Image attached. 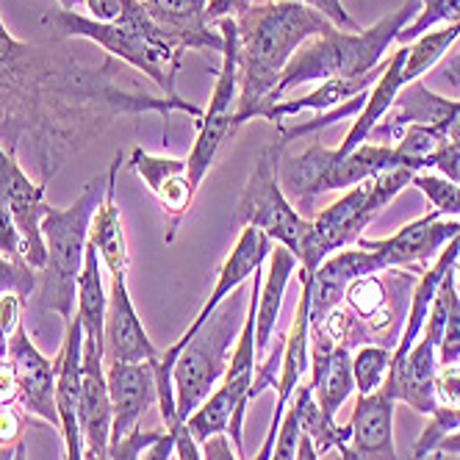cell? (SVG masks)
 Returning <instances> with one entry per match:
<instances>
[{
  "mask_svg": "<svg viewBox=\"0 0 460 460\" xmlns=\"http://www.w3.org/2000/svg\"><path fill=\"white\" fill-rule=\"evenodd\" d=\"M222 34V67L211 92V103L197 119V139L191 145V153L186 158L189 181L194 189H200L203 178L208 175V167L214 164L222 142L234 134L236 119V103H239V28L234 17H225L217 22Z\"/></svg>",
  "mask_w": 460,
  "mask_h": 460,
  "instance_id": "obj_9",
  "label": "cell"
},
{
  "mask_svg": "<svg viewBox=\"0 0 460 460\" xmlns=\"http://www.w3.org/2000/svg\"><path fill=\"white\" fill-rule=\"evenodd\" d=\"M297 460H319V452H316V447H314V441L303 433V438H300V447H297Z\"/></svg>",
  "mask_w": 460,
  "mask_h": 460,
  "instance_id": "obj_47",
  "label": "cell"
},
{
  "mask_svg": "<svg viewBox=\"0 0 460 460\" xmlns=\"http://www.w3.org/2000/svg\"><path fill=\"white\" fill-rule=\"evenodd\" d=\"M252 6V0H208V9H206V20L211 25H217L225 17H242L247 9Z\"/></svg>",
  "mask_w": 460,
  "mask_h": 460,
  "instance_id": "obj_38",
  "label": "cell"
},
{
  "mask_svg": "<svg viewBox=\"0 0 460 460\" xmlns=\"http://www.w3.org/2000/svg\"><path fill=\"white\" fill-rule=\"evenodd\" d=\"M430 172H438L441 178L460 186V142H447L430 161Z\"/></svg>",
  "mask_w": 460,
  "mask_h": 460,
  "instance_id": "obj_35",
  "label": "cell"
},
{
  "mask_svg": "<svg viewBox=\"0 0 460 460\" xmlns=\"http://www.w3.org/2000/svg\"><path fill=\"white\" fill-rule=\"evenodd\" d=\"M388 267L377 252L360 250V247H344L322 261V267L314 275L311 283V331H319L324 319L331 316L333 308L344 303V294L352 280L385 272Z\"/></svg>",
  "mask_w": 460,
  "mask_h": 460,
  "instance_id": "obj_13",
  "label": "cell"
},
{
  "mask_svg": "<svg viewBox=\"0 0 460 460\" xmlns=\"http://www.w3.org/2000/svg\"><path fill=\"white\" fill-rule=\"evenodd\" d=\"M239 28V103L234 128L261 117L272 106L275 86L308 40L327 34L336 28L319 12L303 4H270L250 6L242 17H236Z\"/></svg>",
  "mask_w": 460,
  "mask_h": 460,
  "instance_id": "obj_1",
  "label": "cell"
},
{
  "mask_svg": "<svg viewBox=\"0 0 460 460\" xmlns=\"http://www.w3.org/2000/svg\"><path fill=\"white\" fill-rule=\"evenodd\" d=\"M436 452H438V455H460V430L452 433V436H447V438L436 447Z\"/></svg>",
  "mask_w": 460,
  "mask_h": 460,
  "instance_id": "obj_46",
  "label": "cell"
},
{
  "mask_svg": "<svg viewBox=\"0 0 460 460\" xmlns=\"http://www.w3.org/2000/svg\"><path fill=\"white\" fill-rule=\"evenodd\" d=\"M283 150H286V142L278 137L258 153L255 167L239 197L236 225L258 227L261 234H267L275 244L291 250L300 261V250L311 230V222L303 214H297V208L288 203V197L283 191V183H280Z\"/></svg>",
  "mask_w": 460,
  "mask_h": 460,
  "instance_id": "obj_8",
  "label": "cell"
},
{
  "mask_svg": "<svg viewBox=\"0 0 460 460\" xmlns=\"http://www.w3.org/2000/svg\"><path fill=\"white\" fill-rule=\"evenodd\" d=\"M14 400H17V383H14V372L6 358L4 364H0V408L12 405Z\"/></svg>",
  "mask_w": 460,
  "mask_h": 460,
  "instance_id": "obj_42",
  "label": "cell"
},
{
  "mask_svg": "<svg viewBox=\"0 0 460 460\" xmlns=\"http://www.w3.org/2000/svg\"><path fill=\"white\" fill-rule=\"evenodd\" d=\"M109 397H111V438L134 433L147 408L158 400L155 360L147 364H111L106 367Z\"/></svg>",
  "mask_w": 460,
  "mask_h": 460,
  "instance_id": "obj_17",
  "label": "cell"
},
{
  "mask_svg": "<svg viewBox=\"0 0 460 460\" xmlns=\"http://www.w3.org/2000/svg\"><path fill=\"white\" fill-rule=\"evenodd\" d=\"M300 438H303L300 416H297V408H294V402H288V408L283 413V421H280V433H278V441H275L272 460H297Z\"/></svg>",
  "mask_w": 460,
  "mask_h": 460,
  "instance_id": "obj_31",
  "label": "cell"
},
{
  "mask_svg": "<svg viewBox=\"0 0 460 460\" xmlns=\"http://www.w3.org/2000/svg\"><path fill=\"white\" fill-rule=\"evenodd\" d=\"M405 61H408V45H402L400 50H394L388 58H385V67L377 78V84L367 92V103H364V111H360L352 122V128L347 130L344 142L336 147V155L344 158L347 153H352L355 147H360L369 134L375 130V125L391 111L394 101L400 97V92L405 89Z\"/></svg>",
  "mask_w": 460,
  "mask_h": 460,
  "instance_id": "obj_20",
  "label": "cell"
},
{
  "mask_svg": "<svg viewBox=\"0 0 460 460\" xmlns=\"http://www.w3.org/2000/svg\"><path fill=\"white\" fill-rule=\"evenodd\" d=\"M391 360H394V349L380 347V344H364L355 349L352 377H355V391L360 397L383 388V383L388 380V372H391Z\"/></svg>",
  "mask_w": 460,
  "mask_h": 460,
  "instance_id": "obj_27",
  "label": "cell"
},
{
  "mask_svg": "<svg viewBox=\"0 0 460 460\" xmlns=\"http://www.w3.org/2000/svg\"><path fill=\"white\" fill-rule=\"evenodd\" d=\"M413 175L416 172L411 170H388L372 181L347 189L336 203H331L311 222V230L300 250V272L314 278L327 255L352 247L369 227V222L385 206H391V200L405 186L413 183Z\"/></svg>",
  "mask_w": 460,
  "mask_h": 460,
  "instance_id": "obj_6",
  "label": "cell"
},
{
  "mask_svg": "<svg viewBox=\"0 0 460 460\" xmlns=\"http://www.w3.org/2000/svg\"><path fill=\"white\" fill-rule=\"evenodd\" d=\"M22 308H25V300L17 297V294H4L0 297V339L9 341L12 333L22 324Z\"/></svg>",
  "mask_w": 460,
  "mask_h": 460,
  "instance_id": "obj_36",
  "label": "cell"
},
{
  "mask_svg": "<svg viewBox=\"0 0 460 460\" xmlns=\"http://www.w3.org/2000/svg\"><path fill=\"white\" fill-rule=\"evenodd\" d=\"M394 405L397 400L385 385L367 397L358 394L349 419V444L364 460H400L397 444H394Z\"/></svg>",
  "mask_w": 460,
  "mask_h": 460,
  "instance_id": "obj_19",
  "label": "cell"
},
{
  "mask_svg": "<svg viewBox=\"0 0 460 460\" xmlns=\"http://www.w3.org/2000/svg\"><path fill=\"white\" fill-rule=\"evenodd\" d=\"M421 9L419 14L402 28V34L397 37L400 45H411L413 40L424 37L427 31H433L438 22L455 25L460 22V0H419Z\"/></svg>",
  "mask_w": 460,
  "mask_h": 460,
  "instance_id": "obj_28",
  "label": "cell"
},
{
  "mask_svg": "<svg viewBox=\"0 0 460 460\" xmlns=\"http://www.w3.org/2000/svg\"><path fill=\"white\" fill-rule=\"evenodd\" d=\"M441 128L447 130V137H449V142H460V101L455 103V109H452V114L441 122Z\"/></svg>",
  "mask_w": 460,
  "mask_h": 460,
  "instance_id": "obj_44",
  "label": "cell"
},
{
  "mask_svg": "<svg viewBox=\"0 0 460 460\" xmlns=\"http://www.w3.org/2000/svg\"><path fill=\"white\" fill-rule=\"evenodd\" d=\"M86 9H89V17L97 20V22H114L122 17V12L128 9L130 0H84Z\"/></svg>",
  "mask_w": 460,
  "mask_h": 460,
  "instance_id": "obj_39",
  "label": "cell"
},
{
  "mask_svg": "<svg viewBox=\"0 0 460 460\" xmlns=\"http://www.w3.org/2000/svg\"><path fill=\"white\" fill-rule=\"evenodd\" d=\"M385 67V61L380 64L377 70L367 73V75H352V78H331V81H322L314 92H308L305 97H294V101H278L267 109L264 119L280 125L286 117H294V114H300V111H316V114H327V111H333L339 109L341 103H347L349 97H358V94H364L369 92L380 73Z\"/></svg>",
  "mask_w": 460,
  "mask_h": 460,
  "instance_id": "obj_23",
  "label": "cell"
},
{
  "mask_svg": "<svg viewBox=\"0 0 460 460\" xmlns=\"http://www.w3.org/2000/svg\"><path fill=\"white\" fill-rule=\"evenodd\" d=\"M37 283H40V272L31 270L22 258L14 261L0 255V297L4 294H17V297L28 303L31 294L37 291Z\"/></svg>",
  "mask_w": 460,
  "mask_h": 460,
  "instance_id": "obj_30",
  "label": "cell"
},
{
  "mask_svg": "<svg viewBox=\"0 0 460 460\" xmlns=\"http://www.w3.org/2000/svg\"><path fill=\"white\" fill-rule=\"evenodd\" d=\"M106 178L97 175L86 183L84 194L67 208L48 206L42 217V239L48 250V264L40 272V305L53 311L67 324L75 314L78 300V275L84 270L86 250H89V227L92 217L101 208L106 194Z\"/></svg>",
  "mask_w": 460,
  "mask_h": 460,
  "instance_id": "obj_4",
  "label": "cell"
},
{
  "mask_svg": "<svg viewBox=\"0 0 460 460\" xmlns=\"http://www.w3.org/2000/svg\"><path fill=\"white\" fill-rule=\"evenodd\" d=\"M438 347L441 341L430 333L419 336L402 360H391L388 380L383 383L397 402L430 416L436 411V375H438Z\"/></svg>",
  "mask_w": 460,
  "mask_h": 460,
  "instance_id": "obj_16",
  "label": "cell"
},
{
  "mask_svg": "<svg viewBox=\"0 0 460 460\" xmlns=\"http://www.w3.org/2000/svg\"><path fill=\"white\" fill-rule=\"evenodd\" d=\"M436 78L444 81L452 89H460V53H455L452 58H447V61L438 64V67H436Z\"/></svg>",
  "mask_w": 460,
  "mask_h": 460,
  "instance_id": "obj_43",
  "label": "cell"
},
{
  "mask_svg": "<svg viewBox=\"0 0 460 460\" xmlns=\"http://www.w3.org/2000/svg\"><path fill=\"white\" fill-rule=\"evenodd\" d=\"M172 455H175V433L164 427V436L155 444H150L139 460H170Z\"/></svg>",
  "mask_w": 460,
  "mask_h": 460,
  "instance_id": "obj_41",
  "label": "cell"
},
{
  "mask_svg": "<svg viewBox=\"0 0 460 460\" xmlns=\"http://www.w3.org/2000/svg\"><path fill=\"white\" fill-rule=\"evenodd\" d=\"M242 327H244V294L236 288L230 297L219 303V308L208 316V322L178 352L172 367V388H175V413L181 424H186V419L222 383Z\"/></svg>",
  "mask_w": 460,
  "mask_h": 460,
  "instance_id": "obj_5",
  "label": "cell"
},
{
  "mask_svg": "<svg viewBox=\"0 0 460 460\" xmlns=\"http://www.w3.org/2000/svg\"><path fill=\"white\" fill-rule=\"evenodd\" d=\"M147 14L161 25L183 53L186 50H214L222 53V34L206 20L208 0H139Z\"/></svg>",
  "mask_w": 460,
  "mask_h": 460,
  "instance_id": "obj_18",
  "label": "cell"
},
{
  "mask_svg": "<svg viewBox=\"0 0 460 460\" xmlns=\"http://www.w3.org/2000/svg\"><path fill=\"white\" fill-rule=\"evenodd\" d=\"M22 436V419L12 405L0 408V447H17Z\"/></svg>",
  "mask_w": 460,
  "mask_h": 460,
  "instance_id": "obj_37",
  "label": "cell"
},
{
  "mask_svg": "<svg viewBox=\"0 0 460 460\" xmlns=\"http://www.w3.org/2000/svg\"><path fill=\"white\" fill-rule=\"evenodd\" d=\"M294 408H297V416H300V427H303V433L314 441L316 452L324 455L327 449H339L341 444H349L352 438V430H349V424L347 427H339L336 419H327L314 397V388L311 383L308 385H300L297 391H294V397H291Z\"/></svg>",
  "mask_w": 460,
  "mask_h": 460,
  "instance_id": "obj_26",
  "label": "cell"
},
{
  "mask_svg": "<svg viewBox=\"0 0 460 460\" xmlns=\"http://www.w3.org/2000/svg\"><path fill=\"white\" fill-rule=\"evenodd\" d=\"M419 9H421L419 0H408L397 12L385 14L380 22H375L367 31L331 28L327 34L308 40L283 70L272 94V103L283 101V94L300 84H311V81L322 84L331 78H352L377 70L383 64L385 50L397 42L402 28L419 14Z\"/></svg>",
  "mask_w": 460,
  "mask_h": 460,
  "instance_id": "obj_3",
  "label": "cell"
},
{
  "mask_svg": "<svg viewBox=\"0 0 460 460\" xmlns=\"http://www.w3.org/2000/svg\"><path fill=\"white\" fill-rule=\"evenodd\" d=\"M460 236V219H444L436 211L424 214L388 239H358L355 244L360 250L377 252L388 270L408 267L411 272H424L430 261L438 258V252Z\"/></svg>",
  "mask_w": 460,
  "mask_h": 460,
  "instance_id": "obj_10",
  "label": "cell"
},
{
  "mask_svg": "<svg viewBox=\"0 0 460 460\" xmlns=\"http://www.w3.org/2000/svg\"><path fill=\"white\" fill-rule=\"evenodd\" d=\"M314 397L327 419H336L339 408L352 397L355 391V377H352V352L347 347H336L331 360L314 372L311 380Z\"/></svg>",
  "mask_w": 460,
  "mask_h": 460,
  "instance_id": "obj_25",
  "label": "cell"
},
{
  "mask_svg": "<svg viewBox=\"0 0 460 460\" xmlns=\"http://www.w3.org/2000/svg\"><path fill=\"white\" fill-rule=\"evenodd\" d=\"M283 4H303V6L319 12L324 20H331V22H333L336 28H341V31H360L358 22H355V20L349 17V12L344 9L341 0H283Z\"/></svg>",
  "mask_w": 460,
  "mask_h": 460,
  "instance_id": "obj_33",
  "label": "cell"
},
{
  "mask_svg": "<svg viewBox=\"0 0 460 460\" xmlns=\"http://www.w3.org/2000/svg\"><path fill=\"white\" fill-rule=\"evenodd\" d=\"M158 349L150 341L145 324L134 308L128 291V278H111L109 291V311H106V327H103V360L111 364H147L158 360Z\"/></svg>",
  "mask_w": 460,
  "mask_h": 460,
  "instance_id": "obj_12",
  "label": "cell"
},
{
  "mask_svg": "<svg viewBox=\"0 0 460 460\" xmlns=\"http://www.w3.org/2000/svg\"><path fill=\"white\" fill-rule=\"evenodd\" d=\"M111 397H109V380H106V360L103 344L84 341V367H81V408L78 424L84 449L106 452L111 441Z\"/></svg>",
  "mask_w": 460,
  "mask_h": 460,
  "instance_id": "obj_15",
  "label": "cell"
},
{
  "mask_svg": "<svg viewBox=\"0 0 460 460\" xmlns=\"http://www.w3.org/2000/svg\"><path fill=\"white\" fill-rule=\"evenodd\" d=\"M42 22L64 40H89L109 56L130 64L147 75L170 101H178L175 78L183 64V50L164 34L161 25L147 14L139 0H130L128 9L114 22H97L73 9L45 12Z\"/></svg>",
  "mask_w": 460,
  "mask_h": 460,
  "instance_id": "obj_2",
  "label": "cell"
},
{
  "mask_svg": "<svg viewBox=\"0 0 460 460\" xmlns=\"http://www.w3.org/2000/svg\"><path fill=\"white\" fill-rule=\"evenodd\" d=\"M9 364L17 383V402L61 433V419L56 408V364L28 339L25 324H20L9 339Z\"/></svg>",
  "mask_w": 460,
  "mask_h": 460,
  "instance_id": "obj_11",
  "label": "cell"
},
{
  "mask_svg": "<svg viewBox=\"0 0 460 460\" xmlns=\"http://www.w3.org/2000/svg\"><path fill=\"white\" fill-rule=\"evenodd\" d=\"M122 158L117 155L114 164L109 167V183H106V194L101 208L92 217V227H89V244L97 250L101 261L109 267L111 278L125 275L128 278V242H125V227H122V214L117 206V172H119Z\"/></svg>",
  "mask_w": 460,
  "mask_h": 460,
  "instance_id": "obj_21",
  "label": "cell"
},
{
  "mask_svg": "<svg viewBox=\"0 0 460 460\" xmlns=\"http://www.w3.org/2000/svg\"><path fill=\"white\" fill-rule=\"evenodd\" d=\"M0 255L14 258V261L22 258V234H20V225L14 219V211H12L4 191H0Z\"/></svg>",
  "mask_w": 460,
  "mask_h": 460,
  "instance_id": "obj_32",
  "label": "cell"
},
{
  "mask_svg": "<svg viewBox=\"0 0 460 460\" xmlns=\"http://www.w3.org/2000/svg\"><path fill=\"white\" fill-rule=\"evenodd\" d=\"M339 452H341V460H364V457H360V452H358L352 444H341Z\"/></svg>",
  "mask_w": 460,
  "mask_h": 460,
  "instance_id": "obj_48",
  "label": "cell"
},
{
  "mask_svg": "<svg viewBox=\"0 0 460 460\" xmlns=\"http://www.w3.org/2000/svg\"><path fill=\"white\" fill-rule=\"evenodd\" d=\"M200 452H203V460H239L234 449H230V441L225 433L211 436L206 444H200Z\"/></svg>",
  "mask_w": 460,
  "mask_h": 460,
  "instance_id": "obj_40",
  "label": "cell"
},
{
  "mask_svg": "<svg viewBox=\"0 0 460 460\" xmlns=\"http://www.w3.org/2000/svg\"><path fill=\"white\" fill-rule=\"evenodd\" d=\"M294 270H300L297 255L275 244L270 252V272L264 280H261L258 308H255V358L258 360L270 352L275 327H278V316L283 308V294H286V286H288Z\"/></svg>",
  "mask_w": 460,
  "mask_h": 460,
  "instance_id": "obj_22",
  "label": "cell"
},
{
  "mask_svg": "<svg viewBox=\"0 0 460 460\" xmlns=\"http://www.w3.org/2000/svg\"><path fill=\"white\" fill-rule=\"evenodd\" d=\"M130 170H134L147 189L155 194V200L161 203L164 214L170 217V234H167V244L175 239V230L181 225V219L189 214L191 200L197 189L189 181V167L186 158H170V155H155L147 150H134L130 153Z\"/></svg>",
  "mask_w": 460,
  "mask_h": 460,
  "instance_id": "obj_14",
  "label": "cell"
},
{
  "mask_svg": "<svg viewBox=\"0 0 460 460\" xmlns=\"http://www.w3.org/2000/svg\"><path fill=\"white\" fill-rule=\"evenodd\" d=\"M436 405H460V364L438 367V375H436Z\"/></svg>",
  "mask_w": 460,
  "mask_h": 460,
  "instance_id": "obj_34",
  "label": "cell"
},
{
  "mask_svg": "<svg viewBox=\"0 0 460 460\" xmlns=\"http://www.w3.org/2000/svg\"><path fill=\"white\" fill-rule=\"evenodd\" d=\"M78 322L84 327V341L103 344V327H106V311H109V294L103 286L101 272V255L89 244L84 270L78 275Z\"/></svg>",
  "mask_w": 460,
  "mask_h": 460,
  "instance_id": "obj_24",
  "label": "cell"
},
{
  "mask_svg": "<svg viewBox=\"0 0 460 460\" xmlns=\"http://www.w3.org/2000/svg\"><path fill=\"white\" fill-rule=\"evenodd\" d=\"M64 460H84V438H64Z\"/></svg>",
  "mask_w": 460,
  "mask_h": 460,
  "instance_id": "obj_45",
  "label": "cell"
},
{
  "mask_svg": "<svg viewBox=\"0 0 460 460\" xmlns=\"http://www.w3.org/2000/svg\"><path fill=\"white\" fill-rule=\"evenodd\" d=\"M413 186L430 200L433 211L444 219H460V186L438 172H416Z\"/></svg>",
  "mask_w": 460,
  "mask_h": 460,
  "instance_id": "obj_29",
  "label": "cell"
},
{
  "mask_svg": "<svg viewBox=\"0 0 460 460\" xmlns=\"http://www.w3.org/2000/svg\"><path fill=\"white\" fill-rule=\"evenodd\" d=\"M388 170H405L394 145L364 142L344 158H339L336 147H324L314 142L305 153H300L297 158L286 164L280 172L283 178L280 183H283V191H288L291 197H297L303 206H308L316 194L347 191Z\"/></svg>",
  "mask_w": 460,
  "mask_h": 460,
  "instance_id": "obj_7",
  "label": "cell"
}]
</instances>
